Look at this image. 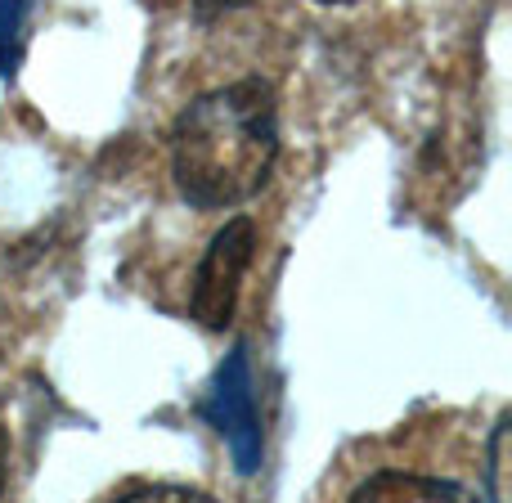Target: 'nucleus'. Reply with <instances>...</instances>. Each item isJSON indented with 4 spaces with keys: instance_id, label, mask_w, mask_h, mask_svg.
<instances>
[{
    "instance_id": "nucleus-7",
    "label": "nucleus",
    "mask_w": 512,
    "mask_h": 503,
    "mask_svg": "<svg viewBox=\"0 0 512 503\" xmlns=\"http://www.w3.org/2000/svg\"><path fill=\"white\" fill-rule=\"evenodd\" d=\"M504 445H508V414L495 423V441H490V495H504L499 477H504Z\"/></svg>"
},
{
    "instance_id": "nucleus-4",
    "label": "nucleus",
    "mask_w": 512,
    "mask_h": 503,
    "mask_svg": "<svg viewBox=\"0 0 512 503\" xmlns=\"http://www.w3.org/2000/svg\"><path fill=\"white\" fill-rule=\"evenodd\" d=\"M355 503L369 499H468V490L459 481H441V477H414V472H378V477L355 486Z\"/></svg>"
},
{
    "instance_id": "nucleus-3",
    "label": "nucleus",
    "mask_w": 512,
    "mask_h": 503,
    "mask_svg": "<svg viewBox=\"0 0 512 503\" xmlns=\"http://www.w3.org/2000/svg\"><path fill=\"white\" fill-rule=\"evenodd\" d=\"M252 256H256V225L248 216H234V221L212 239V248L203 252L198 274H194L189 310H194V319L203 328H212V333H225V328H230Z\"/></svg>"
},
{
    "instance_id": "nucleus-8",
    "label": "nucleus",
    "mask_w": 512,
    "mask_h": 503,
    "mask_svg": "<svg viewBox=\"0 0 512 503\" xmlns=\"http://www.w3.org/2000/svg\"><path fill=\"white\" fill-rule=\"evenodd\" d=\"M5 481H9V432L0 427V495H5Z\"/></svg>"
},
{
    "instance_id": "nucleus-10",
    "label": "nucleus",
    "mask_w": 512,
    "mask_h": 503,
    "mask_svg": "<svg viewBox=\"0 0 512 503\" xmlns=\"http://www.w3.org/2000/svg\"><path fill=\"white\" fill-rule=\"evenodd\" d=\"M319 5H355V0H319Z\"/></svg>"
},
{
    "instance_id": "nucleus-1",
    "label": "nucleus",
    "mask_w": 512,
    "mask_h": 503,
    "mask_svg": "<svg viewBox=\"0 0 512 503\" xmlns=\"http://www.w3.org/2000/svg\"><path fill=\"white\" fill-rule=\"evenodd\" d=\"M279 158L274 86L243 77L198 95L171 135V176L194 207H239L270 180Z\"/></svg>"
},
{
    "instance_id": "nucleus-6",
    "label": "nucleus",
    "mask_w": 512,
    "mask_h": 503,
    "mask_svg": "<svg viewBox=\"0 0 512 503\" xmlns=\"http://www.w3.org/2000/svg\"><path fill=\"white\" fill-rule=\"evenodd\" d=\"M113 499L122 503H153V499H189V503H212L203 490H189V486H167V481H126V486L113 490Z\"/></svg>"
},
{
    "instance_id": "nucleus-2",
    "label": "nucleus",
    "mask_w": 512,
    "mask_h": 503,
    "mask_svg": "<svg viewBox=\"0 0 512 503\" xmlns=\"http://www.w3.org/2000/svg\"><path fill=\"white\" fill-rule=\"evenodd\" d=\"M203 418L216 427V436L230 445L239 477H252V472L261 468L265 441H261V414H256L252 355L243 342L234 346L221 360V369H216L212 391H207V400H203Z\"/></svg>"
},
{
    "instance_id": "nucleus-9",
    "label": "nucleus",
    "mask_w": 512,
    "mask_h": 503,
    "mask_svg": "<svg viewBox=\"0 0 512 503\" xmlns=\"http://www.w3.org/2000/svg\"><path fill=\"white\" fill-rule=\"evenodd\" d=\"M243 5H252V0H198L203 14H216V9H243Z\"/></svg>"
},
{
    "instance_id": "nucleus-5",
    "label": "nucleus",
    "mask_w": 512,
    "mask_h": 503,
    "mask_svg": "<svg viewBox=\"0 0 512 503\" xmlns=\"http://www.w3.org/2000/svg\"><path fill=\"white\" fill-rule=\"evenodd\" d=\"M27 18L32 0H0V77L14 81L27 50Z\"/></svg>"
}]
</instances>
